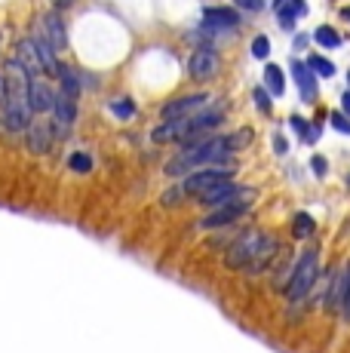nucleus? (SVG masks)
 Returning a JSON list of instances; mask_svg holds the SVG:
<instances>
[{
  "instance_id": "nucleus-1",
  "label": "nucleus",
  "mask_w": 350,
  "mask_h": 353,
  "mask_svg": "<svg viewBox=\"0 0 350 353\" xmlns=\"http://www.w3.org/2000/svg\"><path fill=\"white\" fill-rule=\"evenodd\" d=\"M6 99H3V126L10 129L12 135H19L22 129L31 126V105H28V83L31 74L25 71L22 59L12 56L6 62Z\"/></svg>"
},
{
  "instance_id": "nucleus-2",
  "label": "nucleus",
  "mask_w": 350,
  "mask_h": 353,
  "mask_svg": "<svg viewBox=\"0 0 350 353\" xmlns=\"http://www.w3.org/2000/svg\"><path fill=\"white\" fill-rule=\"evenodd\" d=\"M218 163H231V141L227 139H215V135H200V139L187 141L185 151L178 154V157L169 160V166H166V172L169 175H181V172H191L194 166H218Z\"/></svg>"
},
{
  "instance_id": "nucleus-3",
  "label": "nucleus",
  "mask_w": 350,
  "mask_h": 353,
  "mask_svg": "<svg viewBox=\"0 0 350 353\" xmlns=\"http://www.w3.org/2000/svg\"><path fill=\"white\" fill-rule=\"evenodd\" d=\"M274 240H267L265 234H258V230H249L243 234L237 243H234V249L227 252V268H246L249 270H261L267 261H271L274 255Z\"/></svg>"
},
{
  "instance_id": "nucleus-4",
  "label": "nucleus",
  "mask_w": 350,
  "mask_h": 353,
  "mask_svg": "<svg viewBox=\"0 0 350 353\" xmlns=\"http://www.w3.org/2000/svg\"><path fill=\"white\" fill-rule=\"evenodd\" d=\"M316 274H320L316 252H313V249H307V252L298 258L295 274H292V280H289V286H286V298H289V301H301V298H307V292H311L313 283H316Z\"/></svg>"
},
{
  "instance_id": "nucleus-5",
  "label": "nucleus",
  "mask_w": 350,
  "mask_h": 353,
  "mask_svg": "<svg viewBox=\"0 0 350 353\" xmlns=\"http://www.w3.org/2000/svg\"><path fill=\"white\" fill-rule=\"evenodd\" d=\"M231 175H234V166H225V163H218V166H203L200 172L187 175L181 188H185V194L200 196V194L212 191V188L225 185V181H231Z\"/></svg>"
},
{
  "instance_id": "nucleus-6",
  "label": "nucleus",
  "mask_w": 350,
  "mask_h": 353,
  "mask_svg": "<svg viewBox=\"0 0 350 353\" xmlns=\"http://www.w3.org/2000/svg\"><path fill=\"white\" fill-rule=\"evenodd\" d=\"M252 188H243V185H234V181H225V185L212 188V191L200 194V203L206 206H227V203H252Z\"/></svg>"
},
{
  "instance_id": "nucleus-7",
  "label": "nucleus",
  "mask_w": 350,
  "mask_h": 353,
  "mask_svg": "<svg viewBox=\"0 0 350 353\" xmlns=\"http://www.w3.org/2000/svg\"><path fill=\"white\" fill-rule=\"evenodd\" d=\"M209 105V96L206 92H194V96H178L172 101H166L163 111H160V117L163 120H181V117H194L197 111H203V108Z\"/></svg>"
},
{
  "instance_id": "nucleus-8",
  "label": "nucleus",
  "mask_w": 350,
  "mask_h": 353,
  "mask_svg": "<svg viewBox=\"0 0 350 353\" xmlns=\"http://www.w3.org/2000/svg\"><path fill=\"white\" fill-rule=\"evenodd\" d=\"M50 114H52V132H56L59 139H65V135H68V129L74 126V117H77V101L56 90V101H52V111Z\"/></svg>"
},
{
  "instance_id": "nucleus-9",
  "label": "nucleus",
  "mask_w": 350,
  "mask_h": 353,
  "mask_svg": "<svg viewBox=\"0 0 350 353\" xmlns=\"http://www.w3.org/2000/svg\"><path fill=\"white\" fill-rule=\"evenodd\" d=\"M240 25V12L231 6H206L203 10V28L209 34L218 31H234Z\"/></svg>"
},
{
  "instance_id": "nucleus-10",
  "label": "nucleus",
  "mask_w": 350,
  "mask_h": 353,
  "mask_svg": "<svg viewBox=\"0 0 350 353\" xmlns=\"http://www.w3.org/2000/svg\"><path fill=\"white\" fill-rule=\"evenodd\" d=\"M52 101H56V90H52L46 80L31 77L28 83V105L34 114H50L52 111Z\"/></svg>"
},
{
  "instance_id": "nucleus-11",
  "label": "nucleus",
  "mask_w": 350,
  "mask_h": 353,
  "mask_svg": "<svg viewBox=\"0 0 350 353\" xmlns=\"http://www.w3.org/2000/svg\"><path fill=\"white\" fill-rule=\"evenodd\" d=\"M218 56H215L212 50H197L191 59H187V74H191L194 80H209L218 74Z\"/></svg>"
},
{
  "instance_id": "nucleus-12",
  "label": "nucleus",
  "mask_w": 350,
  "mask_h": 353,
  "mask_svg": "<svg viewBox=\"0 0 350 353\" xmlns=\"http://www.w3.org/2000/svg\"><path fill=\"white\" fill-rule=\"evenodd\" d=\"M31 43H34V50H37V59H40V68H43V74H59L56 46L50 43V37H46L43 25H40L37 34H31Z\"/></svg>"
},
{
  "instance_id": "nucleus-13",
  "label": "nucleus",
  "mask_w": 350,
  "mask_h": 353,
  "mask_svg": "<svg viewBox=\"0 0 350 353\" xmlns=\"http://www.w3.org/2000/svg\"><path fill=\"white\" fill-rule=\"evenodd\" d=\"M249 203H227V206H218L212 215H206L203 219V228H221V225H231V221H237L240 215H246Z\"/></svg>"
},
{
  "instance_id": "nucleus-14",
  "label": "nucleus",
  "mask_w": 350,
  "mask_h": 353,
  "mask_svg": "<svg viewBox=\"0 0 350 353\" xmlns=\"http://www.w3.org/2000/svg\"><path fill=\"white\" fill-rule=\"evenodd\" d=\"M43 31L46 37H50V43L56 46V52H62L65 46H68V31H65V22L59 12H46L43 16Z\"/></svg>"
},
{
  "instance_id": "nucleus-15",
  "label": "nucleus",
  "mask_w": 350,
  "mask_h": 353,
  "mask_svg": "<svg viewBox=\"0 0 350 353\" xmlns=\"http://www.w3.org/2000/svg\"><path fill=\"white\" fill-rule=\"evenodd\" d=\"M292 77H295V83H298V90H301V99L313 101L316 99V74L305 62H292Z\"/></svg>"
},
{
  "instance_id": "nucleus-16",
  "label": "nucleus",
  "mask_w": 350,
  "mask_h": 353,
  "mask_svg": "<svg viewBox=\"0 0 350 353\" xmlns=\"http://www.w3.org/2000/svg\"><path fill=\"white\" fill-rule=\"evenodd\" d=\"M56 77H59V83H62V90H59V92H65L68 99L77 101L80 92H83V86H80V83H83V80H80V74L74 71L71 65H62V62H59V74H56Z\"/></svg>"
},
{
  "instance_id": "nucleus-17",
  "label": "nucleus",
  "mask_w": 350,
  "mask_h": 353,
  "mask_svg": "<svg viewBox=\"0 0 350 353\" xmlns=\"http://www.w3.org/2000/svg\"><path fill=\"white\" fill-rule=\"evenodd\" d=\"M28 141L34 154H46L52 148V129L46 123H31L28 126Z\"/></svg>"
},
{
  "instance_id": "nucleus-18",
  "label": "nucleus",
  "mask_w": 350,
  "mask_h": 353,
  "mask_svg": "<svg viewBox=\"0 0 350 353\" xmlns=\"http://www.w3.org/2000/svg\"><path fill=\"white\" fill-rule=\"evenodd\" d=\"M305 12H307V3H305V0H286V3H282L280 10H277V16H280V25H282V28L292 31V28H295V19L305 16Z\"/></svg>"
},
{
  "instance_id": "nucleus-19",
  "label": "nucleus",
  "mask_w": 350,
  "mask_h": 353,
  "mask_svg": "<svg viewBox=\"0 0 350 353\" xmlns=\"http://www.w3.org/2000/svg\"><path fill=\"white\" fill-rule=\"evenodd\" d=\"M19 59H22V65H25V71L31 74V77H37L43 68H40V59H37V50H34V43H31V37H25L22 43H19V52H16Z\"/></svg>"
},
{
  "instance_id": "nucleus-20",
  "label": "nucleus",
  "mask_w": 350,
  "mask_h": 353,
  "mask_svg": "<svg viewBox=\"0 0 350 353\" xmlns=\"http://www.w3.org/2000/svg\"><path fill=\"white\" fill-rule=\"evenodd\" d=\"M265 90L271 92V96H282V90H286V74H282L280 65L265 68Z\"/></svg>"
},
{
  "instance_id": "nucleus-21",
  "label": "nucleus",
  "mask_w": 350,
  "mask_h": 353,
  "mask_svg": "<svg viewBox=\"0 0 350 353\" xmlns=\"http://www.w3.org/2000/svg\"><path fill=\"white\" fill-rule=\"evenodd\" d=\"M347 283H350V264H347V268L338 274V280H335L332 292L326 295V307H338L341 298H344V292H347Z\"/></svg>"
},
{
  "instance_id": "nucleus-22",
  "label": "nucleus",
  "mask_w": 350,
  "mask_h": 353,
  "mask_svg": "<svg viewBox=\"0 0 350 353\" xmlns=\"http://www.w3.org/2000/svg\"><path fill=\"white\" fill-rule=\"evenodd\" d=\"M313 40L320 46H326V50H338L341 46V34L335 28H329V25H320V28L313 31Z\"/></svg>"
},
{
  "instance_id": "nucleus-23",
  "label": "nucleus",
  "mask_w": 350,
  "mask_h": 353,
  "mask_svg": "<svg viewBox=\"0 0 350 353\" xmlns=\"http://www.w3.org/2000/svg\"><path fill=\"white\" fill-rule=\"evenodd\" d=\"M313 219H311V215H305V212H301V215H295V221H292V234H295V240H305V236H311L313 234Z\"/></svg>"
},
{
  "instance_id": "nucleus-24",
  "label": "nucleus",
  "mask_w": 350,
  "mask_h": 353,
  "mask_svg": "<svg viewBox=\"0 0 350 353\" xmlns=\"http://www.w3.org/2000/svg\"><path fill=\"white\" fill-rule=\"evenodd\" d=\"M307 68H311L316 77H332L335 74V65L329 62V59H322V56H311L307 59Z\"/></svg>"
},
{
  "instance_id": "nucleus-25",
  "label": "nucleus",
  "mask_w": 350,
  "mask_h": 353,
  "mask_svg": "<svg viewBox=\"0 0 350 353\" xmlns=\"http://www.w3.org/2000/svg\"><path fill=\"white\" fill-rule=\"evenodd\" d=\"M68 166L74 169V172H90V169H92V157H90V154H83V151H77V154H71V157H68Z\"/></svg>"
},
{
  "instance_id": "nucleus-26",
  "label": "nucleus",
  "mask_w": 350,
  "mask_h": 353,
  "mask_svg": "<svg viewBox=\"0 0 350 353\" xmlns=\"http://www.w3.org/2000/svg\"><path fill=\"white\" fill-rule=\"evenodd\" d=\"M111 111L117 114L120 120H130L132 114H136V105H132V99H117V101H111Z\"/></svg>"
},
{
  "instance_id": "nucleus-27",
  "label": "nucleus",
  "mask_w": 350,
  "mask_h": 353,
  "mask_svg": "<svg viewBox=\"0 0 350 353\" xmlns=\"http://www.w3.org/2000/svg\"><path fill=\"white\" fill-rule=\"evenodd\" d=\"M267 96H271V92H267L265 86H255L252 90V101H255V108H258L261 114H271V99Z\"/></svg>"
},
{
  "instance_id": "nucleus-28",
  "label": "nucleus",
  "mask_w": 350,
  "mask_h": 353,
  "mask_svg": "<svg viewBox=\"0 0 350 353\" xmlns=\"http://www.w3.org/2000/svg\"><path fill=\"white\" fill-rule=\"evenodd\" d=\"M252 56L255 59H267V56H271V40H267L265 34H258V37L252 40Z\"/></svg>"
},
{
  "instance_id": "nucleus-29",
  "label": "nucleus",
  "mask_w": 350,
  "mask_h": 353,
  "mask_svg": "<svg viewBox=\"0 0 350 353\" xmlns=\"http://www.w3.org/2000/svg\"><path fill=\"white\" fill-rule=\"evenodd\" d=\"M329 123H332L338 132H350V120H347V114L344 111H335V114H329Z\"/></svg>"
},
{
  "instance_id": "nucleus-30",
  "label": "nucleus",
  "mask_w": 350,
  "mask_h": 353,
  "mask_svg": "<svg viewBox=\"0 0 350 353\" xmlns=\"http://www.w3.org/2000/svg\"><path fill=\"white\" fill-rule=\"evenodd\" d=\"M185 188H172V191L169 194H163V203H166V206H172V203H178V200H185Z\"/></svg>"
},
{
  "instance_id": "nucleus-31",
  "label": "nucleus",
  "mask_w": 350,
  "mask_h": 353,
  "mask_svg": "<svg viewBox=\"0 0 350 353\" xmlns=\"http://www.w3.org/2000/svg\"><path fill=\"white\" fill-rule=\"evenodd\" d=\"M341 316H344V323H350V283H347L344 298H341Z\"/></svg>"
},
{
  "instance_id": "nucleus-32",
  "label": "nucleus",
  "mask_w": 350,
  "mask_h": 353,
  "mask_svg": "<svg viewBox=\"0 0 350 353\" xmlns=\"http://www.w3.org/2000/svg\"><path fill=\"white\" fill-rule=\"evenodd\" d=\"M311 166H313V172L320 175V179L326 175V160H322V157H313V160H311Z\"/></svg>"
},
{
  "instance_id": "nucleus-33",
  "label": "nucleus",
  "mask_w": 350,
  "mask_h": 353,
  "mask_svg": "<svg viewBox=\"0 0 350 353\" xmlns=\"http://www.w3.org/2000/svg\"><path fill=\"white\" fill-rule=\"evenodd\" d=\"M274 151H277V154L289 151V145H286V139H282V135H274Z\"/></svg>"
},
{
  "instance_id": "nucleus-34",
  "label": "nucleus",
  "mask_w": 350,
  "mask_h": 353,
  "mask_svg": "<svg viewBox=\"0 0 350 353\" xmlns=\"http://www.w3.org/2000/svg\"><path fill=\"white\" fill-rule=\"evenodd\" d=\"M240 6H246V10H252V12H258L261 10V0H237Z\"/></svg>"
},
{
  "instance_id": "nucleus-35",
  "label": "nucleus",
  "mask_w": 350,
  "mask_h": 353,
  "mask_svg": "<svg viewBox=\"0 0 350 353\" xmlns=\"http://www.w3.org/2000/svg\"><path fill=\"white\" fill-rule=\"evenodd\" d=\"M3 99H6V77L0 74V108H3Z\"/></svg>"
},
{
  "instance_id": "nucleus-36",
  "label": "nucleus",
  "mask_w": 350,
  "mask_h": 353,
  "mask_svg": "<svg viewBox=\"0 0 350 353\" xmlns=\"http://www.w3.org/2000/svg\"><path fill=\"white\" fill-rule=\"evenodd\" d=\"M341 108H344V114L350 117V92H344V96H341Z\"/></svg>"
},
{
  "instance_id": "nucleus-37",
  "label": "nucleus",
  "mask_w": 350,
  "mask_h": 353,
  "mask_svg": "<svg viewBox=\"0 0 350 353\" xmlns=\"http://www.w3.org/2000/svg\"><path fill=\"white\" fill-rule=\"evenodd\" d=\"M52 3H56V6H68L71 0H52Z\"/></svg>"
},
{
  "instance_id": "nucleus-38",
  "label": "nucleus",
  "mask_w": 350,
  "mask_h": 353,
  "mask_svg": "<svg viewBox=\"0 0 350 353\" xmlns=\"http://www.w3.org/2000/svg\"><path fill=\"white\" fill-rule=\"evenodd\" d=\"M282 3H286V0H274V10H280V6H282Z\"/></svg>"
},
{
  "instance_id": "nucleus-39",
  "label": "nucleus",
  "mask_w": 350,
  "mask_h": 353,
  "mask_svg": "<svg viewBox=\"0 0 350 353\" xmlns=\"http://www.w3.org/2000/svg\"><path fill=\"white\" fill-rule=\"evenodd\" d=\"M341 16H344V19H347V22H350V6H347V10H344V12H341Z\"/></svg>"
},
{
  "instance_id": "nucleus-40",
  "label": "nucleus",
  "mask_w": 350,
  "mask_h": 353,
  "mask_svg": "<svg viewBox=\"0 0 350 353\" xmlns=\"http://www.w3.org/2000/svg\"><path fill=\"white\" fill-rule=\"evenodd\" d=\"M347 83H350V74H347Z\"/></svg>"
}]
</instances>
